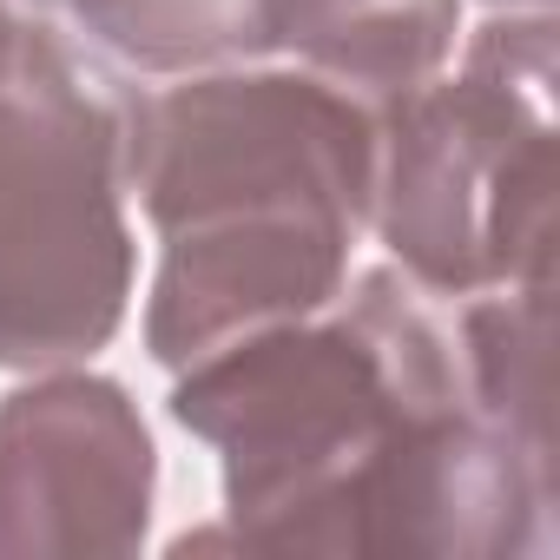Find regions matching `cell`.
I'll use <instances>...</instances> for the list:
<instances>
[{
    "label": "cell",
    "mask_w": 560,
    "mask_h": 560,
    "mask_svg": "<svg viewBox=\"0 0 560 560\" xmlns=\"http://www.w3.org/2000/svg\"><path fill=\"white\" fill-rule=\"evenodd\" d=\"M126 185L159 237L270 218L363 231L376 113L317 73H185L126 106Z\"/></svg>",
    "instance_id": "277c9868"
},
{
    "label": "cell",
    "mask_w": 560,
    "mask_h": 560,
    "mask_svg": "<svg viewBox=\"0 0 560 560\" xmlns=\"http://www.w3.org/2000/svg\"><path fill=\"white\" fill-rule=\"evenodd\" d=\"M488 8H494V14H501V8H508V14H521V8H553V0H488Z\"/></svg>",
    "instance_id": "8fae6325"
},
{
    "label": "cell",
    "mask_w": 560,
    "mask_h": 560,
    "mask_svg": "<svg viewBox=\"0 0 560 560\" xmlns=\"http://www.w3.org/2000/svg\"><path fill=\"white\" fill-rule=\"evenodd\" d=\"M448 402H468L455 337L402 270H363L324 311L250 330L172 383V422L224 462V540L257 553H343L376 455Z\"/></svg>",
    "instance_id": "6da1fadb"
},
{
    "label": "cell",
    "mask_w": 560,
    "mask_h": 560,
    "mask_svg": "<svg viewBox=\"0 0 560 560\" xmlns=\"http://www.w3.org/2000/svg\"><path fill=\"white\" fill-rule=\"evenodd\" d=\"M73 27L139 73H211L284 47V0H60Z\"/></svg>",
    "instance_id": "9c48e42d"
},
{
    "label": "cell",
    "mask_w": 560,
    "mask_h": 560,
    "mask_svg": "<svg viewBox=\"0 0 560 560\" xmlns=\"http://www.w3.org/2000/svg\"><path fill=\"white\" fill-rule=\"evenodd\" d=\"M455 363L468 402L553 468V277L455 298Z\"/></svg>",
    "instance_id": "ba28073f"
},
{
    "label": "cell",
    "mask_w": 560,
    "mask_h": 560,
    "mask_svg": "<svg viewBox=\"0 0 560 560\" xmlns=\"http://www.w3.org/2000/svg\"><path fill=\"white\" fill-rule=\"evenodd\" d=\"M553 80L547 8L494 14L455 80L376 113L370 224L422 298L553 277Z\"/></svg>",
    "instance_id": "7a4b0ae2"
},
{
    "label": "cell",
    "mask_w": 560,
    "mask_h": 560,
    "mask_svg": "<svg viewBox=\"0 0 560 560\" xmlns=\"http://www.w3.org/2000/svg\"><path fill=\"white\" fill-rule=\"evenodd\" d=\"M126 113L27 21L0 73V370H67L132 304Z\"/></svg>",
    "instance_id": "3957f363"
},
{
    "label": "cell",
    "mask_w": 560,
    "mask_h": 560,
    "mask_svg": "<svg viewBox=\"0 0 560 560\" xmlns=\"http://www.w3.org/2000/svg\"><path fill=\"white\" fill-rule=\"evenodd\" d=\"M40 8H47V0H40Z\"/></svg>",
    "instance_id": "7c38bea8"
},
{
    "label": "cell",
    "mask_w": 560,
    "mask_h": 560,
    "mask_svg": "<svg viewBox=\"0 0 560 560\" xmlns=\"http://www.w3.org/2000/svg\"><path fill=\"white\" fill-rule=\"evenodd\" d=\"M152 488V429L113 376L67 363L0 396V560L139 553Z\"/></svg>",
    "instance_id": "5b68a950"
},
{
    "label": "cell",
    "mask_w": 560,
    "mask_h": 560,
    "mask_svg": "<svg viewBox=\"0 0 560 560\" xmlns=\"http://www.w3.org/2000/svg\"><path fill=\"white\" fill-rule=\"evenodd\" d=\"M350 250H357V231L317 224V218L172 231L145 298L152 363L185 370L250 330L324 311L350 284Z\"/></svg>",
    "instance_id": "8992f818"
},
{
    "label": "cell",
    "mask_w": 560,
    "mask_h": 560,
    "mask_svg": "<svg viewBox=\"0 0 560 560\" xmlns=\"http://www.w3.org/2000/svg\"><path fill=\"white\" fill-rule=\"evenodd\" d=\"M21 34H27L21 8H14V0H0V73L14 67V54H21Z\"/></svg>",
    "instance_id": "30bf717a"
},
{
    "label": "cell",
    "mask_w": 560,
    "mask_h": 560,
    "mask_svg": "<svg viewBox=\"0 0 560 560\" xmlns=\"http://www.w3.org/2000/svg\"><path fill=\"white\" fill-rule=\"evenodd\" d=\"M462 34V0H284V47L304 73L370 113L429 86Z\"/></svg>",
    "instance_id": "52a82bcc"
}]
</instances>
